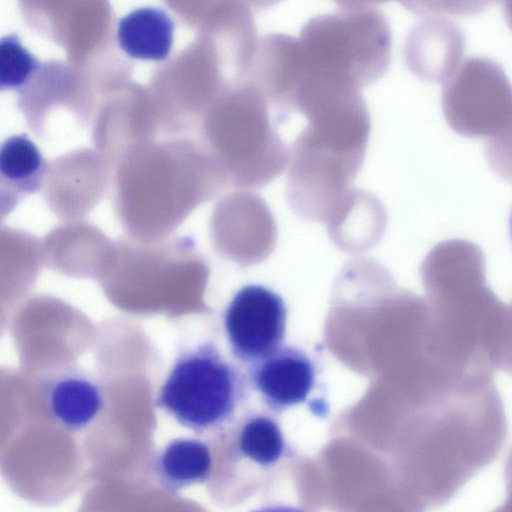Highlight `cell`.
Instances as JSON below:
<instances>
[{"instance_id":"8fae6325","label":"cell","mask_w":512,"mask_h":512,"mask_svg":"<svg viewBox=\"0 0 512 512\" xmlns=\"http://www.w3.org/2000/svg\"><path fill=\"white\" fill-rule=\"evenodd\" d=\"M40 67L39 61L20 42L15 34L1 39L0 87L16 89L25 85Z\"/></svg>"},{"instance_id":"52a82bcc","label":"cell","mask_w":512,"mask_h":512,"mask_svg":"<svg viewBox=\"0 0 512 512\" xmlns=\"http://www.w3.org/2000/svg\"><path fill=\"white\" fill-rule=\"evenodd\" d=\"M51 416L63 427L77 431L87 427L103 409L99 384L86 374L72 372L60 376L48 391Z\"/></svg>"},{"instance_id":"ba28073f","label":"cell","mask_w":512,"mask_h":512,"mask_svg":"<svg viewBox=\"0 0 512 512\" xmlns=\"http://www.w3.org/2000/svg\"><path fill=\"white\" fill-rule=\"evenodd\" d=\"M212 470L208 444L195 438H176L166 443L154 461V473L160 485L170 492L206 482Z\"/></svg>"},{"instance_id":"277c9868","label":"cell","mask_w":512,"mask_h":512,"mask_svg":"<svg viewBox=\"0 0 512 512\" xmlns=\"http://www.w3.org/2000/svg\"><path fill=\"white\" fill-rule=\"evenodd\" d=\"M443 111L456 133L487 138L512 120V88L495 73L462 75L445 87Z\"/></svg>"},{"instance_id":"30bf717a","label":"cell","mask_w":512,"mask_h":512,"mask_svg":"<svg viewBox=\"0 0 512 512\" xmlns=\"http://www.w3.org/2000/svg\"><path fill=\"white\" fill-rule=\"evenodd\" d=\"M45 162L36 145L26 135L8 138L0 152L2 178L23 191L38 189Z\"/></svg>"},{"instance_id":"9c48e42d","label":"cell","mask_w":512,"mask_h":512,"mask_svg":"<svg viewBox=\"0 0 512 512\" xmlns=\"http://www.w3.org/2000/svg\"><path fill=\"white\" fill-rule=\"evenodd\" d=\"M236 451L261 468H272L287 454L288 447L276 420L263 413L246 416L235 434Z\"/></svg>"},{"instance_id":"4fadbf2b","label":"cell","mask_w":512,"mask_h":512,"mask_svg":"<svg viewBox=\"0 0 512 512\" xmlns=\"http://www.w3.org/2000/svg\"><path fill=\"white\" fill-rule=\"evenodd\" d=\"M510 232H511V237H512V213H511V217H510Z\"/></svg>"},{"instance_id":"8992f818","label":"cell","mask_w":512,"mask_h":512,"mask_svg":"<svg viewBox=\"0 0 512 512\" xmlns=\"http://www.w3.org/2000/svg\"><path fill=\"white\" fill-rule=\"evenodd\" d=\"M174 22L162 9L142 7L120 19L117 41L131 58L165 60L173 45Z\"/></svg>"},{"instance_id":"3957f363","label":"cell","mask_w":512,"mask_h":512,"mask_svg":"<svg viewBox=\"0 0 512 512\" xmlns=\"http://www.w3.org/2000/svg\"><path fill=\"white\" fill-rule=\"evenodd\" d=\"M287 307L271 289L250 284L239 289L229 302L223 325L231 354L253 364L283 346Z\"/></svg>"},{"instance_id":"6da1fadb","label":"cell","mask_w":512,"mask_h":512,"mask_svg":"<svg viewBox=\"0 0 512 512\" xmlns=\"http://www.w3.org/2000/svg\"><path fill=\"white\" fill-rule=\"evenodd\" d=\"M421 271L444 347L461 361L495 367L508 305L487 283L482 250L467 240L442 241L428 253Z\"/></svg>"},{"instance_id":"7c38bea8","label":"cell","mask_w":512,"mask_h":512,"mask_svg":"<svg viewBox=\"0 0 512 512\" xmlns=\"http://www.w3.org/2000/svg\"><path fill=\"white\" fill-rule=\"evenodd\" d=\"M484 153L492 171L512 183V120L503 129L486 138Z\"/></svg>"},{"instance_id":"5b68a950","label":"cell","mask_w":512,"mask_h":512,"mask_svg":"<svg viewBox=\"0 0 512 512\" xmlns=\"http://www.w3.org/2000/svg\"><path fill=\"white\" fill-rule=\"evenodd\" d=\"M249 385L273 412L281 413L304 403L316 382L311 358L294 346H282L250 364Z\"/></svg>"},{"instance_id":"7a4b0ae2","label":"cell","mask_w":512,"mask_h":512,"mask_svg":"<svg viewBox=\"0 0 512 512\" xmlns=\"http://www.w3.org/2000/svg\"><path fill=\"white\" fill-rule=\"evenodd\" d=\"M248 377L212 341L182 348L158 390L156 406L197 434L232 424L248 393Z\"/></svg>"}]
</instances>
